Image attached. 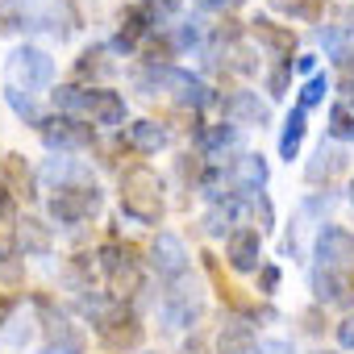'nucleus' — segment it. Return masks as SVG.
Segmentation results:
<instances>
[{"mask_svg":"<svg viewBox=\"0 0 354 354\" xmlns=\"http://www.w3.org/2000/svg\"><path fill=\"white\" fill-rule=\"evenodd\" d=\"M234 142H238V129L225 125V121H221V125H201V129H196V146H201V154H209V158L221 154V150L234 146Z\"/></svg>","mask_w":354,"mask_h":354,"instance_id":"nucleus-26","label":"nucleus"},{"mask_svg":"<svg viewBox=\"0 0 354 354\" xmlns=\"http://www.w3.org/2000/svg\"><path fill=\"white\" fill-rule=\"evenodd\" d=\"M146 354H150V350H146Z\"/></svg>","mask_w":354,"mask_h":354,"instance_id":"nucleus-44","label":"nucleus"},{"mask_svg":"<svg viewBox=\"0 0 354 354\" xmlns=\"http://www.w3.org/2000/svg\"><path fill=\"white\" fill-rule=\"evenodd\" d=\"M296 71L313 80V75H317V55H300V59H296Z\"/></svg>","mask_w":354,"mask_h":354,"instance_id":"nucleus-39","label":"nucleus"},{"mask_svg":"<svg viewBox=\"0 0 354 354\" xmlns=\"http://www.w3.org/2000/svg\"><path fill=\"white\" fill-rule=\"evenodd\" d=\"M346 158H350V154H346L342 146H329V142H321V146H317V154H313V158H308V167H304V180H308V184H321V180L329 184L333 175L346 167Z\"/></svg>","mask_w":354,"mask_h":354,"instance_id":"nucleus-21","label":"nucleus"},{"mask_svg":"<svg viewBox=\"0 0 354 354\" xmlns=\"http://www.w3.org/2000/svg\"><path fill=\"white\" fill-rule=\"evenodd\" d=\"M55 84V59L38 46H17L5 63V88L13 92H26V96H38Z\"/></svg>","mask_w":354,"mask_h":354,"instance_id":"nucleus-3","label":"nucleus"},{"mask_svg":"<svg viewBox=\"0 0 354 354\" xmlns=\"http://www.w3.org/2000/svg\"><path fill=\"white\" fill-rule=\"evenodd\" d=\"M84 117L92 125H125V100H121V92L88 88V113Z\"/></svg>","mask_w":354,"mask_h":354,"instance_id":"nucleus-17","label":"nucleus"},{"mask_svg":"<svg viewBox=\"0 0 354 354\" xmlns=\"http://www.w3.org/2000/svg\"><path fill=\"white\" fill-rule=\"evenodd\" d=\"M0 217H5V221L17 217V209H13V192H9L5 184H0Z\"/></svg>","mask_w":354,"mask_h":354,"instance_id":"nucleus-37","label":"nucleus"},{"mask_svg":"<svg viewBox=\"0 0 354 354\" xmlns=\"http://www.w3.org/2000/svg\"><path fill=\"white\" fill-rule=\"evenodd\" d=\"M133 84H138V92H146V96L171 92L175 100L188 104V109H209V104H217V92H213L201 75L180 71V67H171V63H146V67H138V71H133Z\"/></svg>","mask_w":354,"mask_h":354,"instance_id":"nucleus-1","label":"nucleus"},{"mask_svg":"<svg viewBox=\"0 0 354 354\" xmlns=\"http://www.w3.org/2000/svg\"><path fill=\"white\" fill-rule=\"evenodd\" d=\"M242 213H246V201H242V196L217 201V205L205 213V230H209L213 238H230V234H234V225L242 221Z\"/></svg>","mask_w":354,"mask_h":354,"instance_id":"nucleus-22","label":"nucleus"},{"mask_svg":"<svg viewBox=\"0 0 354 354\" xmlns=\"http://www.w3.org/2000/svg\"><path fill=\"white\" fill-rule=\"evenodd\" d=\"M271 5L296 21H317L321 17V0H271Z\"/></svg>","mask_w":354,"mask_h":354,"instance_id":"nucleus-30","label":"nucleus"},{"mask_svg":"<svg viewBox=\"0 0 354 354\" xmlns=\"http://www.w3.org/2000/svg\"><path fill=\"white\" fill-rule=\"evenodd\" d=\"M350 109H354V92H350Z\"/></svg>","mask_w":354,"mask_h":354,"instance_id":"nucleus-42","label":"nucleus"},{"mask_svg":"<svg viewBox=\"0 0 354 354\" xmlns=\"http://www.w3.org/2000/svg\"><path fill=\"white\" fill-rule=\"evenodd\" d=\"M225 259L234 271H259L263 267V234L259 230H234L225 238Z\"/></svg>","mask_w":354,"mask_h":354,"instance_id":"nucleus-13","label":"nucleus"},{"mask_svg":"<svg viewBox=\"0 0 354 354\" xmlns=\"http://www.w3.org/2000/svg\"><path fill=\"white\" fill-rule=\"evenodd\" d=\"M121 142H125L129 150H138V154H158V150L171 142V133H167L158 121H133V125L121 129Z\"/></svg>","mask_w":354,"mask_h":354,"instance_id":"nucleus-19","label":"nucleus"},{"mask_svg":"<svg viewBox=\"0 0 354 354\" xmlns=\"http://www.w3.org/2000/svg\"><path fill=\"white\" fill-rule=\"evenodd\" d=\"M225 117H230V125H267L271 121V104L267 100H259V92H250V88H242V92H234L225 104Z\"/></svg>","mask_w":354,"mask_h":354,"instance_id":"nucleus-15","label":"nucleus"},{"mask_svg":"<svg viewBox=\"0 0 354 354\" xmlns=\"http://www.w3.org/2000/svg\"><path fill=\"white\" fill-rule=\"evenodd\" d=\"M317 354H333V350H317Z\"/></svg>","mask_w":354,"mask_h":354,"instance_id":"nucleus-43","label":"nucleus"},{"mask_svg":"<svg viewBox=\"0 0 354 354\" xmlns=\"http://www.w3.org/2000/svg\"><path fill=\"white\" fill-rule=\"evenodd\" d=\"M238 5H242V0H201V9H213V13H230Z\"/></svg>","mask_w":354,"mask_h":354,"instance_id":"nucleus-38","label":"nucleus"},{"mask_svg":"<svg viewBox=\"0 0 354 354\" xmlns=\"http://www.w3.org/2000/svg\"><path fill=\"white\" fill-rule=\"evenodd\" d=\"M201 313H205V296H201L196 283H188V275L180 283H171V292L158 304V317H162L167 329H192Z\"/></svg>","mask_w":354,"mask_h":354,"instance_id":"nucleus-5","label":"nucleus"},{"mask_svg":"<svg viewBox=\"0 0 354 354\" xmlns=\"http://www.w3.org/2000/svg\"><path fill=\"white\" fill-rule=\"evenodd\" d=\"M325 96H329V80H325V75H313V80H304V88H300V100H296V109H304V113H308V109H317V104H321Z\"/></svg>","mask_w":354,"mask_h":354,"instance_id":"nucleus-31","label":"nucleus"},{"mask_svg":"<svg viewBox=\"0 0 354 354\" xmlns=\"http://www.w3.org/2000/svg\"><path fill=\"white\" fill-rule=\"evenodd\" d=\"M121 217H133L142 225L162 221V184L150 167H133L121 180Z\"/></svg>","mask_w":354,"mask_h":354,"instance_id":"nucleus-2","label":"nucleus"},{"mask_svg":"<svg viewBox=\"0 0 354 354\" xmlns=\"http://www.w3.org/2000/svg\"><path fill=\"white\" fill-rule=\"evenodd\" d=\"M325 133L333 142H354V109L350 104H333L325 117Z\"/></svg>","mask_w":354,"mask_h":354,"instance_id":"nucleus-27","label":"nucleus"},{"mask_svg":"<svg viewBox=\"0 0 354 354\" xmlns=\"http://www.w3.org/2000/svg\"><path fill=\"white\" fill-rule=\"evenodd\" d=\"M0 175H5V188H9L13 196H30L34 175L26 171V158H21V154H5V158H0Z\"/></svg>","mask_w":354,"mask_h":354,"instance_id":"nucleus-25","label":"nucleus"},{"mask_svg":"<svg viewBox=\"0 0 354 354\" xmlns=\"http://www.w3.org/2000/svg\"><path fill=\"white\" fill-rule=\"evenodd\" d=\"M350 205H354V184H350Z\"/></svg>","mask_w":354,"mask_h":354,"instance_id":"nucleus-41","label":"nucleus"},{"mask_svg":"<svg viewBox=\"0 0 354 354\" xmlns=\"http://www.w3.org/2000/svg\"><path fill=\"white\" fill-rule=\"evenodd\" d=\"M313 259H317V267L350 275L354 271V234L342 225H321L313 238Z\"/></svg>","mask_w":354,"mask_h":354,"instance_id":"nucleus-6","label":"nucleus"},{"mask_svg":"<svg viewBox=\"0 0 354 354\" xmlns=\"http://www.w3.org/2000/svg\"><path fill=\"white\" fill-rule=\"evenodd\" d=\"M96 271L109 279L113 296H125V292H138V288H142V275H138L133 254H129L125 246H117V242H109V246L96 250Z\"/></svg>","mask_w":354,"mask_h":354,"instance_id":"nucleus-7","label":"nucleus"},{"mask_svg":"<svg viewBox=\"0 0 354 354\" xmlns=\"http://www.w3.org/2000/svg\"><path fill=\"white\" fill-rule=\"evenodd\" d=\"M75 75L80 80H100V75H113V63H104V50H84L80 63H75Z\"/></svg>","mask_w":354,"mask_h":354,"instance_id":"nucleus-28","label":"nucleus"},{"mask_svg":"<svg viewBox=\"0 0 354 354\" xmlns=\"http://www.w3.org/2000/svg\"><path fill=\"white\" fill-rule=\"evenodd\" d=\"M288 75H292V63H283V67H275V71L267 75V88H271V96H283V92H288Z\"/></svg>","mask_w":354,"mask_h":354,"instance_id":"nucleus-34","label":"nucleus"},{"mask_svg":"<svg viewBox=\"0 0 354 354\" xmlns=\"http://www.w3.org/2000/svg\"><path fill=\"white\" fill-rule=\"evenodd\" d=\"M5 100H9V109L21 117V121H30V125H38L42 129V113H38V100L34 96H26V92H13V88H5Z\"/></svg>","mask_w":354,"mask_h":354,"instance_id":"nucleus-29","label":"nucleus"},{"mask_svg":"<svg viewBox=\"0 0 354 354\" xmlns=\"http://www.w3.org/2000/svg\"><path fill=\"white\" fill-rule=\"evenodd\" d=\"M100 205H104V196L96 184H75V188H63L59 196H50V217L59 225H84L100 213Z\"/></svg>","mask_w":354,"mask_h":354,"instance_id":"nucleus-4","label":"nucleus"},{"mask_svg":"<svg viewBox=\"0 0 354 354\" xmlns=\"http://www.w3.org/2000/svg\"><path fill=\"white\" fill-rule=\"evenodd\" d=\"M42 142L50 150H59V154H75V150H88L96 142V129L88 121H80V117H63L59 113V117L42 121Z\"/></svg>","mask_w":354,"mask_h":354,"instance_id":"nucleus-8","label":"nucleus"},{"mask_svg":"<svg viewBox=\"0 0 354 354\" xmlns=\"http://www.w3.org/2000/svg\"><path fill=\"white\" fill-rule=\"evenodd\" d=\"M217 346L221 354H254V329H250V317H225L221 321V333H217Z\"/></svg>","mask_w":354,"mask_h":354,"instance_id":"nucleus-20","label":"nucleus"},{"mask_svg":"<svg viewBox=\"0 0 354 354\" xmlns=\"http://www.w3.org/2000/svg\"><path fill=\"white\" fill-rule=\"evenodd\" d=\"M304 129H308V113L304 109H292L288 121H283V133H279V158H296L300 154V142H304Z\"/></svg>","mask_w":354,"mask_h":354,"instance_id":"nucleus-24","label":"nucleus"},{"mask_svg":"<svg viewBox=\"0 0 354 354\" xmlns=\"http://www.w3.org/2000/svg\"><path fill=\"white\" fill-rule=\"evenodd\" d=\"M38 180L46 188L63 192V188H75V184H92V171L84 162H75V158H46L42 171H38Z\"/></svg>","mask_w":354,"mask_h":354,"instance_id":"nucleus-16","label":"nucleus"},{"mask_svg":"<svg viewBox=\"0 0 354 354\" xmlns=\"http://www.w3.org/2000/svg\"><path fill=\"white\" fill-rule=\"evenodd\" d=\"M308 283H313V296H317L321 304H333V308H350V304H354V279L342 275V271L313 267Z\"/></svg>","mask_w":354,"mask_h":354,"instance_id":"nucleus-12","label":"nucleus"},{"mask_svg":"<svg viewBox=\"0 0 354 354\" xmlns=\"http://www.w3.org/2000/svg\"><path fill=\"white\" fill-rule=\"evenodd\" d=\"M150 30H154V21H150V13H146L142 5L125 9V13H121V30H117V38H113V50L129 55L142 38H150Z\"/></svg>","mask_w":354,"mask_h":354,"instance_id":"nucleus-18","label":"nucleus"},{"mask_svg":"<svg viewBox=\"0 0 354 354\" xmlns=\"http://www.w3.org/2000/svg\"><path fill=\"white\" fill-rule=\"evenodd\" d=\"M254 354H296V346H292V342H283V337H271V342H259V346H254Z\"/></svg>","mask_w":354,"mask_h":354,"instance_id":"nucleus-35","label":"nucleus"},{"mask_svg":"<svg viewBox=\"0 0 354 354\" xmlns=\"http://www.w3.org/2000/svg\"><path fill=\"white\" fill-rule=\"evenodd\" d=\"M275 288H279V267L263 263L259 267V296H275Z\"/></svg>","mask_w":354,"mask_h":354,"instance_id":"nucleus-33","label":"nucleus"},{"mask_svg":"<svg viewBox=\"0 0 354 354\" xmlns=\"http://www.w3.org/2000/svg\"><path fill=\"white\" fill-rule=\"evenodd\" d=\"M50 246H55V238H50V230H46L42 221H34V217L17 221V250H21V254L42 259V254H50Z\"/></svg>","mask_w":354,"mask_h":354,"instance_id":"nucleus-23","label":"nucleus"},{"mask_svg":"<svg viewBox=\"0 0 354 354\" xmlns=\"http://www.w3.org/2000/svg\"><path fill=\"white\" fill-rule=\"evenodd\" d=\"M250 38L271 55V59H283V63H292V50H296V34L288 30V26H275L271 17H254L250 21Z\"/></svg>","mask_w":354,"mask_h":354,"instance_id":"nucleus-14","label":"nucleus"},{"mask_svg":"<svg viewBox=\"0 0 354 354\" xmlns=\"http://www.w3.org/2000/svg\"><path fill=\"white\" fill-rule=\"evenodd\" d=\"M38 313H42V329H46L42 354H84V333L67 321V313H59L46 300H38Z\"/></svg>","mask_w":354,"mask_h":354,"instance_id":"nucleus-9","label":"nucleus"},{"mask_svg":"<svg viewBox=\"0 0 354 354\" xmlns=\"http://www.w3.org/2000/svg\"><path fill=\"white\" fill-rule=\"evenodd\" d=\"M138 5L150 13V21H154V26H162V21H171L175 13H180L184 0H138Z\"/></svg>","mask_w":354,"mask_h":354,"instance_id":"nucleus-32","label":"nucleus"},{"mask_svg":"<svg viewBox=\"0 0 354 354\" xmlns=\"http://www.w3.org/2000/svg\"><path fill=\"white\" fill-rule=\"evenodd\" d=\"M230 188L242 201L263 196V188H267V158L263 154H238L230 162Z\"/></svg>","mask_w":354,"mask_h":354,"instance_id":"nucleus-11","label":"nucleus"},{"mask_svg":"<svg viewBox=\"0 0 354 354\" xmlns=\"http://www.w3.org/2000/svg\"><path fill=\"white\" fill-rule=\"evenodd\" d=\"M13 313H17V304H13L9 296H0V329L9 325V317H13Z\"/></svg>","mask_w":354,"mask_h":354,"instance_id":"nucleus-40","label":"nucleus"},{"mask_svg":"<svg viewBox=\"0 0 354 354\" xmlns=\"http://www.w3.org/2000/svg\"><path fill=\"white\" fill-rule=\"evenodd\" d=\"M337 342H342V350L354 354V317H346V321L337 325Z\"/></svg>","mask_w":354,"mask_h":354,"instance_id":"nucleus-36","label":"nucleus"},{"mask_svg":"<svg viewBox=\"0 0 354 354\" xmlns=\"http://www.w3.org/2000/svg\"><path fill=\"white\" fill-rule=\"evenodd\" d=\"M150 267H154V275L158 279H167V283H180L184 275H188V246L175 238V234H158L154 238V246H150Z\"/></svg>","mask_w":354,"mask_h":354,"instance_id":"nucleus-10","label":"nucleus"}]
</instances>
